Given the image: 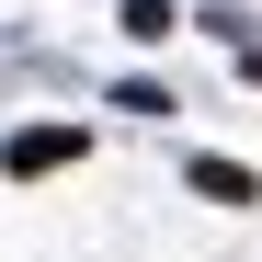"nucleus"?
Returning <instances> with one entry per match:
<instances>
[{
    "label": "nucleus",
    "instance_id": "obj_2",
    "mask_svg": "<svg viewBox=\"0 0 262 262\" xmlns=\"http://www.w3.org/2000/svg\"><path fill=\"white\" fill-rule=\"evenodd\" d=\"M194 194H205V205H251L262 183H251V171H239V160H194Z\"/></svg>",
    "mask_w": 262,
    "mask_h": 262
},
{
    "label": "nucleus",
    "instance_id": "obj_3",
    "mask_svg": "<svg viewBox=\"0 0 262 262\" xmlns=\"http://www.w3.org/2000/svg\"><path fill=\"white\" fill-rule=\"evenodd\" d=\"M125 34H137V46H160V34H183V12H171V0H125Z\"/></svg>",
    "mask_w": 262,
    "mask_h": 262
},
{
    "label": "nucleus",
    "instance_id": "obj_1",
    "mask_svg": "<svg viewBox=\"0 0 262 262\" xmlns=\"http://www.w3.org/2000/svg\"><path fill=\"white\" fill-rule=\"evenodd\" d=\"M80 148H92V137H80V125H23V137H12V171L34 183V171H69Z\"/></svg>",
    "mask_w": 262,
    "mask_h": 262
}]
</instances>
